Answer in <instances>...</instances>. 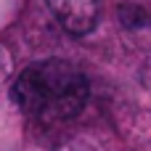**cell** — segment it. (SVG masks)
<instances>
[{"label": "cell", "mask_w": 151, "mask_h": 151, "mask_svg": "<svg viewBox=\"0 0 151 151\" xmlns=\"http://www.w3.org/2000/svg\"><path fill=\"white\" fill-rule=\"evenodd\" d=\"M85 74L61 58H45L29 64L13 82L11 98L16 109L40 125H58L74 119L88 104Z\"/></svg>", "instance_id": "1"}, {"label": "cell", "mask_w": 151, "mask_h": 151, "mask_svg": "<svg viewBox=\"0 0 151 151\" xmlns=\"http://www.w3.org/2000/svg\"><path fill=\"white\" fill-rule=\"evenodd\" d=\"M56 13L58 24L72 35L93 32L98 21V0H45Z\"/></svg>", "instance_id": "2"}, {"label": "cell", "mask_w": 151, "mask_h": 151, "mask_svg": "<svg viewBox=\"0 0 151 151\" xmlns=\"http://www.w3.org/2000/svg\"><path fill=\"white\" fill-rule=\"evenodd\" d=\"M119 21L127 29H143L151 24V13L138 3H122L119 5Z\"/></svg>", "instance_id": "3"}]
</instances>
